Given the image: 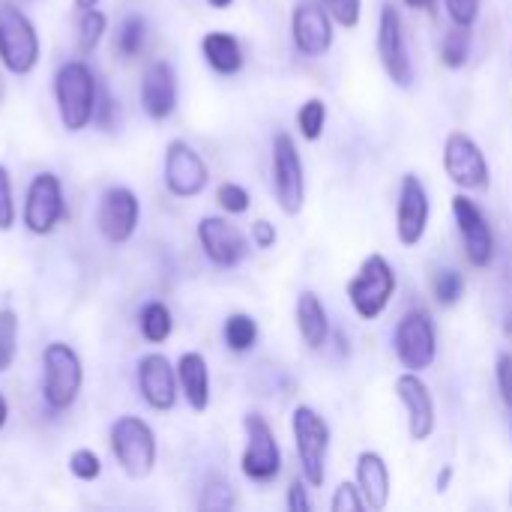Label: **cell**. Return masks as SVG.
<instances>
[{"label":"cell","instance_id":"cell-1","mask_svg":"<svg viewBox=\"0 0 512 512\" xmlns=\"http://www.w3.org/2000/svg\"><path fill=\"white\" fill-rule=\"evenodd\" d=\"M99 81L84 60H69L54 75V96L60 120L69 132H81L93 123Z\"/></svg>","mask_w":512,"mask_h":512},{"label":"cell","instance_id":"cell-2","mask_svg":"<svg viewBox=\"0 0 512 512\" xmlns=\"http://www.w3.org/2000/svg\"><path fill=\"white\" fill-rule=\"evenodd\" d=\"M291 435H294L303 480L312 489H321L327 480V456H330V441H333L330 423L315 408L297 405L291 414Z\"/></svg>","mask_w":512,"mask_h":512},{"label":"cell","instance_id":"cell-3","mask_svg":"<svg viewBox=\"0 0 512 512\" xmlns=\"http://www.w3.org/2000/svg\"><path fill=\"white\" fill-rule=\"evenodd\" d=\"M345 291H348V300H351L354 312L363 321H378L387 312V306H390V300L396 294V270L381 252H372L360 264L357 276L348 282Z\"/></svg>","mask_w":512,"mask_h":512},{"label":"cell","instance_id":"cell-4","mask_svg":"<svg viewBox=\"0 0 512 512\" xmlns=\"http://www.w3.org/2000/svg\"><path fill=\"white\" fill-rule=\"evenodd\" d=\"M393 351L408 372H426L438 360V327L426 309H411L393 330Z\"/></svg>","mask_w":512,"mask_h":512},{"label":"cell","instance_id":"cell-5","mask_svg":"<svg viewBox=\"0 0 512 512\" xmlns=\"http://www.w3.org/2000/svg\"><path fill=\"white\" fill-rule=\"evenodd\" d=\"M111 453L129 480H144L156 468V435L141 417H120L111 426Z\"/></svg>","mask_w":512,"mask_h":512},{"label":"cell","instance_id":"cell-6","mask_svg":"<svg viewBox=\"0 0 512 512\" xmlns=\"http://www.w3.org/2000/svg\"><path fill=\"white\" fill-rule=\"evenodd\" d=\"M0 63L12 75H27L39 63L36 27L12 3H0Z\"/></svg>","mask_w":512,"mask_h":512},{"label":"cell","instance_id":"cell-7","mask_svg":"<svg viewBox=\"0 0 512 512\" xmlns=\"http://www.w3.org/2000/svg\"><path fill=\"white\" fill-rule=\"evenodd\" d=\"M45 378H42V396L51 411H66L81 393V360L66 342H51L42 354Z\"/></svg>","mask_w":512,"mask_h":512},{"label":"cell","instance_id":"cell-8","mask_svg":"<svg viewBox=\"0 0 512 512\" xmlns=\"http://www.w3.org/2000/svg\"><path fill=\"white\" fill-rule=\"evenodd\" d=\"M378 57H381V66H384L387 78L396 87L408 90L414 84L417 69H414L411 51H408L405 21H402V12L393 3H384L381 15H378Z\"/></svg>","mask_w":512,"mask_h":512},{"label":"cell","instance_id":"cell-9","mask_svg":"<svg viewBox=\"0 0 512 512\" xmlns=\"http://www.w3.org/2000/svg\"><path fill=\"white\" fill-rule=\"evenodd\" d=\"M444 171L462 192H483L492 183V168L483 147L459 129L444 141Z\"/></svg>","mask_w":512,"mask_h":512},{"label":"cell","instance_id":"cell-10","mask_svg":"<svg viewBox=\"0 0 512 512\" xmlns=\"http://www.w3.org/2000/svg\"><path fill=\"white\" fill-rule=\"evenodd\" d=\"M273 192L285 216H297L306 204V168L288 132L273 138Z\"/></svg>","mask_w":512,"mask_h":512},{"label":"cell","instance_id":"cell-11","mask_svg":"<svg viewBox=\"0 0 512 512\" xmlns=\"http://www.w3.org/2000/svg\"><path fill=\"white\" fill-rule=\"evenodd\" d=\"M243 429H246V450H243L240 468L246 480L261 483V486L273 483L282 471V450H279L276 432L261 414H246Z\"/></svg>","mask_w":512,"mask_h":512},{"label":"cell","instance_id":"cell-12","mask_svg":"<svg viewBox=\"0 0 512 512\" xmlns=\"http://www.w3.org/2000/svg\"><path fill=\"white\" fill-rule=\"evenodd\" d=\"M333 27H336V21L330 18V12L318 0H300L291 12L294 48L309 60L324 57L333 48V36H336Z\"/></svg>","mask_w":512,"mask_h":512},{"label":"cell","instance_id":"cell-13","mask_svg":"<svg viewBox=\"0 0 512 512\" xmlns=\"http://www.w3.org/2000/svg\"><path fill=\"white\" fill-rule=\"evenodd\" d=\"M453 216L465 243V255L474 267H489L495 261V231L477 201H471L465 192L453 195Z\"/></svg>","mask_w":512,"mask_h":512},{"label":"cell","instance_id":"cell-14","mask_svg":"<svg viewBox=\"0 0 512 512\" xmlns=\"http://www.w3.org/2000/svg\"><path fill=\"white\" fill-rule=\"evenodd\" d=\"M207 183H210V171H207L201 153L192 144L174 138L165 147V186H168V192L177 198H195L207 189Z\"/></svg>","mask_w":512,"mask_h":512},{"label":"cell","instance_id":"cell-15","mask_svg":"<svg viewBox=\"0 0 512 512\" xmlns=\"http://www.w3.org/2000/svg\"><path fill=\"white\" fill-rule=\"evenodd\" d=\"M429 192L417 174H405L399 186V201H396V237L402 246H417L426 231H429Z\"/></svg>","mask_w":512,"mask_h":512},{"label":"cell","instance_id":"cell-16","mask_svg":"<svg viewBox=\"0 0 512 512\" xmlns=\"http://www.w3.org/2000/svg\"><path fill=\"white\" fill-rule=\"evenodd\" d=\"M198 240H201L204 255L222 270H234L249 255L246 234L222 216H204L198 222Z\"/></svg>","mask_w":512,"mask_h":512},{"label":"cell","instance_id":"cell-17","mask_svg":"<svg viewBox=\"0 0 512 512\" xmlns=\"http://www.w3.org/2000/svg\"><path fill=\"white\" fill-rule=\"evenodd\" d=\"M60 219H63V189H60V180H57V174L42 171L27 186L24 225L33 234H51Z\"/></svg>","mask_w":512,"mask_h":512},{"label":"cell","instance_id":"cell-18","mask_svg":"<svg viewBox=\"0 0 512 512\" xmlns=\"http://www.w3.org/2000/svg\"><path fill=\"white\" fill-rule=\"evenodd\" d=\"M138 216H141V204L138 195L126 186H111L105 189V195L99 198V210H96V225L102 231V237L108 243H126L135 228H138Z\"/></svg>","mask_w":512,"mask_h":512},{"label":"cell","instance_id":"cell-19","mask_svg":"<svg viewBox=\"0 0 512 512\" xmlns=\"http://www.w3.org/2000/svg\"><path fill=\"white\" fill-rule=\"evenodd\" d=\"M396 396L408 411V435L414 444H423L435 435L438 417H435V399L429 384L420 378V372H405L396 378Z\"/></svg>","mask_w":512,"mask_h":512},{"label":"cell","instance_id":"cell-20","mask_svg":"<svg viewBox=\"0 0 512 512\" xmlns=\"http://www.w3.org/2000/svg\"><path fill=\"white\" fill-rule=\"evenodd\" d=\"M177 372L162 354H147L138 360V390L153 411H171L177 402Z\"/></svg>","mask_w":512,"mask_h":512},{"label":"cell","instance_id":"cell-21","mask_svg":"<svg viewBox=\"0 0 512 512\" xmlns=\"http://www.w3.org/2000/svg\"><path fill=\"white\" fill-rule=\"evenodd\" d=\"M141 105L150 120H168L177 108V75L171 63L156 60L144 69L141 78Z\"/></svg>","mask_w":512,"mask_h":512},{"label":"cell","instance_id":"cell-22","mask_svg":"<svg viewBox=\"0 0 512 512\" xmlns=\"http://www.w3.org/2000/svg\"><path fill=\"white\" fill-rule=\"evenodd\" d=\"M357 486H360L369 510H387L390 495H393V477H390V465L384 462L381 453L363 450L357 456Z\"/></svg>","mask_w":512,"mask_h":512},{"label":"cell","instance_id":"cell-23","mask_svg":"<svg viewBox=\"0 0 512 512\" xmlns=\"http://www.w3.org/2000/svg\"><path fill=\"white\" fill-rule=\"evenodd\" d=\"M177 381H180V390L192 411L201 414L210 408V369H207L204 354L186 351L177 363Z\"/></svg>","mask_w":512,"mask_h":512},{"label":"cell","instance_id":"cell-24","mask_svg":"<svg viewBox=\"0 0 512 512\" xmlns=\"http://www.w3.org/2000/svg\"><path fill=\"white\" fill-rule=\"evenodd\" d=\"M297 330L309 351H321L330 339V318L315 291H303L297 297Z\"/></svg>","mask_w":512,"mask_h":512},{"label":"cell","instance_id":"cell-25","mask_svg":"<svg viewBox=\"0 0 512 512\" xmlns=\"http://www.w3.org/2000/svg\"><path fill=\"white\" fill-rule=\"evenodd\" d=\"M201 51H204V60L210 63V69L219 75H237L243 69V48H240L237 36H231L225 30L207 33L201 39Z\"/></svg>","mask_w":512,"mask_h":512},{"label":"cell","instance_id":"cell-26","mask_svg":"<svg viewBox=\"0 0 512 512\" xmlns=\"http://www.w3.org/2000/svg\"><path fill=\"white\" fill-rule=\"evenodd\" d=\"M138 327H141V336L150 342V345H162L171 330H174V318H171V309L159 300L147 303L138 315Z\"/></svg>","mask_w":512,"mask_h":512},{"label":"cell","instance_id":"cell-27","mask_svg":"<svg viewBox=\"0 0 512 512\" xmlns=\"http://www.w3.org/2000/svg\"><path fill=\"white\" fill-rule=\"evenodd\" d=\"M222 336H225V345H228L234 354H246V351H252L255 342H258V324H255L252 315L234 312V315L225 318Z\"/></svg>","mask_w":512,"mask_h":512},{"label":"cell","instance_id":"cell-28","mask_svg":"<svg viewBox=\"0 0 512 512\" xmlns=\"http://www.w3.org/2000/svg\"><path fill=\"white\" fill-rule=\"evenodd\" d=\"M471 57V27L453 24L441 39V60L447 69H462Z\"/></svg>","mask_w":512,"mask_h":512},{"label":"cell","instance_id":"cell-29","mask_svg":"<svg viewBox=\"0 0 512 512\" xmlns=\"http://www.w3.org/2000/svg\"><path fill=\"white\" fill-rule=\"evenodd\" d=\"M327 126V102L321 96H309L297 111V129L306 141H318Z\"/></svg>","mask_w":512,"mask_h":512},{"label":"cell","instance_id":"cell-30","mask_svg":"<svg viewBox=\"0 0 512 512\" xmlns=\"http://www.w3.org/2000/svg\"><path fill=\"white\" fill-rule=\"evenodd\" d=\"M144 36H147L144 18H141V15H126V18L120 21V27H117V42H114L117 54H120L123 60H132V57L144 48Z\"/></svg>","mask_w":512,"mask_h":512},{"label":"cell","instance_id":"cell-31","mask_svg":"<svg viewBox=\"0 0 512 512\" xmlns=\"http://www.w3.org/2000/svg\"><path fill=\"white\" fill-rule=\"evenodd\" d=\"M432 291L441 306H456L465 297V276L456 267H441L432 276Z\"/></svg>","mask_w":512,"mask_h":512},{"label":"cell","instance_id":"cell-32","mask_svg":"<svg viewBox=\"0 0 512 512\" xmlns=\"http://www.w3.org/2000/svg\"><path fill=\"white\" fill-rule=\"evenodd\" d=\"M105 24H108L105 12H99L96 6H93V9H84L81 24H78V51H81L84 57L96 51V45H99V39H102V33H105Z\"/></svg>","mask_w":512,"mask_h":512},{"label":"cell","instance_id":"cell-33","mask_svg":"<svg viewBox=\"0 0 512 512\" xmlns=\"http://www.w3.org/2000/svg\"><path fill=\"white\" fill-rule=\"evenodd\" d=\"M201 510H234L237 507V498H234V489L228 480L222 477H210L204 483V492H201V501H198Z\"/></svg>","mask_w":512,"mask_h":512},{"label":"cell","instance_id":"cell-34","mask_svg":"<svg viewBox=\"0 0 512 512\" xmlns=\"http://www.w3.org/2000/svg\"><path fill=\"white\" fill-rule=\"evenodd\" d=\"M18 351V315L12 309H0V375L12 366Z\"/></svg>","mask_w":512,"mask_h":512},{"label":"cell","instance_id":"cell-35","mask_svg":"<svg viewBox=\"0 0 512 512\" xmlns=\"http://www.w3.org/2000/svg\"><path fill=\"white\" fill-rule=\"evenodd\" d=\"M339 27L354 30L363 18V0H318Z\"/></svg>","mask_w":512,"mask_h":512},{"label":"cell","instance_id":"cell-36","mask_svg":"<svg viewBox=\"0 0 512 512\" xmlns=\"http://www.w3.org/2000/svg\"><path fill=\"white\" fill-rule=\"evenodd\" d=\"M216 201H219V207H222L225 213H231V216L246 213L249 204H252L249 192H246L240 183H222V186L216 189Z\"/></svg>","mask_w":512,"mask_h":512},{"label":"cell","instance_id":"cell-37","mask_svg":"<svg viewBox=\"0 0 512 512\" xmlns=\"http://www.w3.org/2000/svg\"><path fill=\"white\" fill-rule=\"evenodd\" d=\"M69 471H72L78 480L90 483V480H96V477L102 474V462H99V456H96L93 450H75V453L69 456Z\"/></svg>","mask_w":512,"mask_h":512},{"label":"cell","instance_id":"cell-38","mask_svg":"<svg viewBox=\"0 0 512 512\" xmlns=\"http://www.w3.org/2000/svg\"><path fill=\"white\" fill-rule=\"evenodd\" d=\"M330 510L333 512H360V510H369V507H366V498H363L360 486H354V483H342V486L336 489L333 501H330Z\"/></svg>","mask_w":512,"mask_h":512},{"label":"cell","instance_id":"cell-39","mask_svg":"<svg viewBox=\"0 0 512 512\" xmlns=\"http://www.w3.org/2000/svg\"><path fill=\"white\" fill-rule=\"evenodd\" d=\"M444 6H447V15H450L453 24H459V27H474L477 18H480L483 0H444Z\"/></svg>","mask_w":512,"mask_h":512},{"label":"cell","instance_id":"cell-40","mask_svg":"<svg viewBox=\"0 0 512 512\" xmlns=\"http://www.w3.org/2000/svg\"><path fill=\"white\" fill-rule=\"evenodd\" d=\"M15 225V198H12V180L9 171L0 165V231H9Z\"/></svg>","mask_w":512,"mask_h":512},{"label":"cell","instance_id":"cell-41","mask_svg":"<svg viewBox=\"0 0 512 512\" xmlns=\"http://www.w3.org/2000/svg\"><path fill=\"white\" fill-rule=\"evenodd\" d=\"M495 381H498V390H501V399L510 411L512 423V357L510 354H501L498 363H495Z\"/></svg>","mask_w":512,"mask_h":512},{"label":"cell","instance_id":"cell-42","mask_svg":"<svg viewBox=\"0 0 512 512\" xmlns=\"http://www.w3.org/2000/svg\"><path fill=\"white\" fill-rule=\"evenodd\" d=\"M111 117H114V99H111V93L99 84L96 108H93V123L102 126V129H111Z\"/></svg>","mask_w":512,"mask_h":512},{"label":"cell","instance_id":"cell-43","mask_svg":"<svg viewBox=\"0 0 512 512\" xmlns=\"http://www.w3.org/2000/svg\"><path fill=\"white\" fill-rule=\"evenodd\" d=\"M309 483L306 480H294L288 489V510L291 512H309L312 510V498H309Z\"/></svg>","mask_w":512,"mask_h":512},{"label":"cell","instance_id":"cell-44","mask_svg":"<svg viewBox=\"0 0 512 512\" xmlns=\"http://www.w3.org/2000/svg\"><path fill=\"white\" fill-rule=\"evenodd\" d=\"M252 243H255L258 249H273V246H276V228H273L267 219H258V222L252 225Z\"/></svg>","mask_w":512,"mask_h":512},{"label":"cell","instance_id":"cell-45","mask_svg":"<svg viewBox=\"0 0 512 512\" xmlns=\"http://www.w3.org/2000/svg\"><path fill=\"white\" fill-rule=\"evenodd\" d=\"M402 3L411 6V9H423V12H432L438 6V0H402Z\"/></svg>","mask_w":512,"mask_h":512},{"label":"cell","instance_id":"cell-46","mask_svg":"<svg viewBox=\"0 0 512 512\" xmlns=\"http://www.w3.org/2000/svg\"><path fill=\"white\" fill-rule=\"evenodd\" d=\"M450 477H453V468H444V474L438 477V492H447V486H450Z\"/></svg>","mask_w":512,"mask_h":512},{"label":"cell","instance_id":"cell-47","mask_svg":"<svg viewBox=\"0 0 512 512\" xmlns=\"http://www.w3.org/2000/svg\"><path fill=\"white\" fill-rule=\"evenodd\" d=\"M6 420H9V402H6L3 393H0V429L6 426Z\"/></svg>","mask_w":512,"mask_h":512},{"label":"cell","instance_id":"cell-48","mask_svg":"<svg viewBox=\"0 0 512 512\" xmlns=\"http://www.w3.org/2000/svg\"><path fill=\"white\" fill-rule=\"evenodd\" d=\"M207 3H210L213 9H228V6H231L234 0H207Z\"/></svg>","mask_w":512,"mask_h":512},{"label":"cell","instance_id":"cell-49","mask_svg":"<svg viewBox=\"0 0 512 512\" xmlns=\"http://www.w3.org/2000/svg\"><path fill=\"white\" fill-rule=\"evenodd\" d=\"M96 3H99V0H75V6H78L81 12H84V9H93Z\"/></svg>","mask_w":512,"mask_h":512},{"label":"cell","instance_id":"cell-50","mask_svg":"<svg viewBox=\"0 0 512 512\" xmlns=\"http://www.w3.org/2000/svg\"><path fill=\"white\" fill-rule=\"evenodd\" d=\"M510 501H512V489H510Z\"/></svg>","mask_w":512,"mask_h":512}]
</instances>
